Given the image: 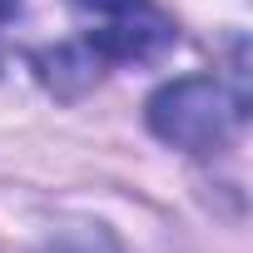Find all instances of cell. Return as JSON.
<instances>
[{
    "instance_id": "obj_4",
    "label": "cell",
    "mask_w": 253,
    "mask_h": 253,
    "mask_svg": "<svg viewBox=\"0 0 253 253\" xmlns=\"http://www.w3.org/2000/svg\"><path fill=\"white\" fill-rule=\"evenodd\" d=\"M15 10H20V0H0V20H10Z\"/></svg>"
},
{
    "instance_id": "obj_3",
    "label": "cell",
    "mask_w": 253,
    "mask_h": 253,
    "mask_svg": "<svg viewBox=\"0 0 253 253\" xmlns=\"http://www.w3.org/2000/svg\"><path fill=\"white\" fill-rule=\"evenodd\" d=\"M45 253H119L104 233H94V228H84V233H65V238H55Z\"/></svg>"
},
{
    "instance_id": "obj_1",
    "label": "cell",
    "mask_w": 253,
    "mask_h": 253,
    "mask_svg": "<svg viewBox=\"0 0 253 253\" xmlns=\"http://www.w3.org/2000/svg\"><path fill=\"white\" fill-rule=\"evenodd\" d=\"M144 114L164 144L184 154H218L243 129V94H233L223 80L189 75V80H169L164 89H154Z\"/></svg>"
},
{
    "instance_id": "obj_2",
    "label": "cell",
    "mask_w": 253,
    "mask_h": 253,
    "mask_svg": "<svg viewBox=\"0 0 253 253\" xmlns=\"http://www.w3.org/2000/svg\"><path fill=\"white\" fill-rule=\"evenodd\" d=\"M70 10L84 30V45L99 60H159L179 30L154 0H70Z\"/></svg>"
}]
</instances>
